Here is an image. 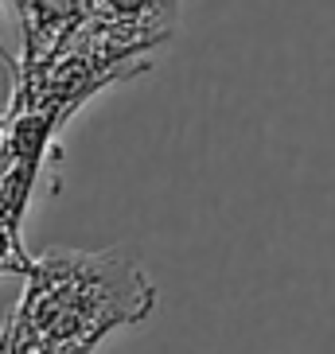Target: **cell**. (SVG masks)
<instances>
[{
	"label": "cell",
	"mask_w": 335,
	"mask_h": 354,
	"mask_svg": "<svg viewBox=\"0 0 335 354\" xmlns=\"http://www.w3.org/2000/svg\"><path fill=\"white\" fill-rule=\"evenodd\" d=\"M156 308L148 272L117 250H51L32 257L8 319L51 354H94L102 339Z\"/></svg>",
	"instance_id": "cell-1"
},
{
	"label": "cell",
	"mask_w": 335,
	"mask_h": 354,
	"mask_svg": "<svg viewBox=\"0 0 335 354\" xmlns=\"http://www.w3.org/2000/svg\"><path fill=\"white\" fill-rule=\"evenodd\" d=\"M86 24L136 51L156 55L179 24V0H86Z\"/></svg>",
	"instance_id": "cell-2"
},
{
	"label": "cell",
	"mask_w": 335,
	"mask_h": 354,
	"mask_svg": "<svg viewBox=\"0 0 335 354\" xmlns=\"http://www.w3.org/2000/svg\"><path fill=\"white\" fill-rule=\"evenodd\" d=\"M0 59H4V63H8V71H12V55L4 51V43H0Z\"/></svg>",
	"instance_id": "cell-3"
}]
</instances>
